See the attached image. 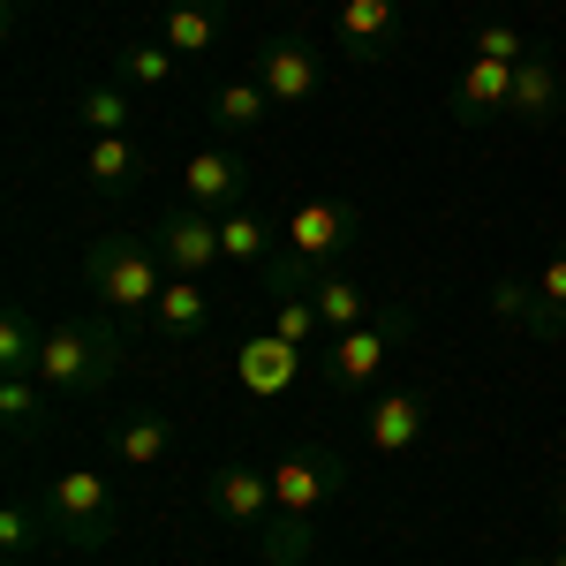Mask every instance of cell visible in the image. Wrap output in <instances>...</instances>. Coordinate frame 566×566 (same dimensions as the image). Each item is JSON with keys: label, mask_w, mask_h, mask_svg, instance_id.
Segmentation results:
<instances>
[{"label": "cell", "mask_w": 566, "mask_h": 566, "mask_svg": "<svg viewBox=\"0 0 566 566\" xmlns=\"http://www.w3.org/2000/svg\"><path fill=\"white\" fill-rule=\"evenodd\" d=\"M355 234H363V212H355L348 197H303L287 212V227H280V258L264 264V287L287 295V287H310V280L340 272Z\"/></svg>", "instance_id": "cell-1"}, {"label": "cell", "mask_w": 566, "mask_h": 566, "mask_svg": "<svg viewBox=\"0 0 566 566\" xmlns=\"http://www.w3.org/2000/svg\"><path fill=\"white\" fill-rule=\"evenodd\" d=\"M167 258H159V242L151 234H129V227H114V234H98L84 250V287L91 303L106 310L114 325H144L151 317V303L167 295Z\"/></svg>", "instance_id": "cell-2"}, {"label": "cell", "mask_w": 566, "mask_h": 566, "mask_svg": "<svg viewBox=\"0 0 566 566\" xmlns=\"http://www.w3.org/2000/svg\"><path fill=\"white\" fill-rule=\"evenodd\" d=\"M122 378V325L114 317H84V325H53L39 355V386L53 400H98Z\"/></svg>", "instance_id": "cell-3"}, {"label": "cell", "mask_w": 566, "mask_h": 566, "mask_svg": "<svg viewBox=\"0 0 566 566\" xmlns=\"http://www.w3.org/2000/svg\"><path fill=\"white\" fill-rule=\"evenodd\" d=\"M39 506L53 522V544H69V552H106L122 536V499L98 469H53Z\"/></svg>", "instance_id": "cell-4"}, {"label": "cell", "mask_w": 566, "mask_h": 566, "mask_svg": "<svg viewBox=\"0 0 566 566\" xmlns=\"http://www.w3.org/2000/svg\"><path fill=\"white\" fill-rule=\"evenodd\" d=\"M416 333V310L392 303L378 310L370 325H355V333H340V340H325V355H317V378L333 392H348V400H370V386H378V370L392 363V348Z\"/></svg>", "instance_id": "cell-5"}, {"label": "cell", "mask_w": 566, "mask_h": 566, "mask_svg": "<svg viewBox=\"0 0 566 566\" xmlns=\"http://www.w3.org/2000/svg\"><path fill=\"white\" fill-rule=\"evenodd\" d=\"M340 453L333 446H287L280 461H272V499H280V514H295V522H317L333 499H340Z\"/></svg>", "instance_id": "cell-6"}, {"label": "cell", "mask_w": 566, "mask_h": 566, "mask_svg": "<svg viewBox=\"0 0 566 566\" xmlns=\"http://www.w3.org/2000/svg\"><path fill=\"white\" fill-rule=\"evenodd\" d=\"M250 76L264 84V98H272V106H310V98L325 91V53H317L303 31H287V39H264L258 45Z\"/></svg>", "instance_id": "cell-7"}, {"label": "cell", "mask_w": 566, "mask_h": 566, "mask_svg": "<svg viewBox=\"0 0 566 566\" xmlns=\"http://www.w3.org/2000/svg\"><path fill=\"white\" fill-rule=\"evenodd\" d=\"M151 242L175 280H212V264H227V242H219V212H197V205H175L167 219H151Z\"/></svg>", "instance_id": "cell-8"}, {"label": "cell", "mask_w": 566, "mask_h": 566, "mask_svg": "<svg viewBox=\"0 0 566 566\" xmlns=\"http://www.w3.org/2000/svg\"><path fill=\"white\" fill-rule=\"evenodd\" d=\"M400 39H408V8H400V0H340V8H333V45L348 53L355 69L392 61Z\"/></svg>", "instance_id": "cell-9"}, {"label": "cell", "mask_w": 566, "mask_h": 566, "mask_svg": "<svg viewBox=\"0 0 566 566\" xmlns=\"http://www.w3.org/2000/svg\"><path fill=\"white\" fill-rule=\"evenodd\" d=\"M355 423H363V446H370L378 461H400V453H408V446L423 438V423H431V400H423V392H416V386L370 392Z\"/></svg>", "instance_id": "cell-10"}, {"label": "cell", "mask_w": 566, "mask_h": 566, "mask_svg": "<svg viewBox=\"0 0 566 566\" xmlns=\"http://www.w3.org/2000/svg\"><path fill=\"white\" fill-rule=\"evenodd\" d=\"M205 506H212L227 528H264L272 514H280L272 469H258V461H227V469H212V476H205Z\"/></svg>", "instance_id": "cell-11"}, {"label": "cell", "mask_w": 566, "mask_h": 566, "mask_svg": "<svg viewBox=\"0 0 566 566\" xmlns=\"http://www.w3.org/2000/svg\"><path fill=\"white\" fill-rule=\"evenodd\" d=\"M506 98H514V69L469 53L453 91H446V114H453V129H491V122H506Z\"/></svg>", "instance_id": "cell-12"}, {"label": "cell", "mask_w": 566, "mask_h": 566, "mask_svg": "<svg viewBox=\"0 0 566 566\" xmlns=\"http://www.w3.org/2000/svg\"><path fill=\"white\" fill-rule=\"evenodd\" d=\"M242 197H250V167L234 159V151H189L181 159V205H197V212H242Z\"/></svg>", "instance_id": "cell-13"}, {"label": "cell", "mask_w": 566, "mask_h": 566, "mask_svg": "<svg viewBox=\"0 0 566 566\" xmlns=\"http://www.w3.org/2000/svg\"><path fill=\"white\" fill-rule=\"evenodd\" d=\"M295 378H303V348L280 340V333H258V340L234 348V386L250 392V400H280Z\"/></svg>", "instance_id": "cell-14"}, {"label": "cell", "mask_w": 566, "mask_h": 566, "mask_svg": "<svg viewBox=\"0 0 566 566\" xmlns=\"http://www.w3.org/2000/svg\"><path fill=\"white\" fill-rule=\"evenodd\" d=\"M144 333H151V340H167V348L205 340V333H212V287H205V280H167V295L151 303Z\"/></svg>", "instance_id": "cell-15"}, {"label": "cell", "mask_w": 566, "mask_h": 566, "mask_svg": "<svg viewBox=\"0 0 566 566\" xmlns=\"http://www.w3.org/2000/svg\"><path fill=\"white\" fill-rule=\"evenodd\" d=\"M566 106V84H559V61L536 45L522 69H514V98H506V122H522V129H552Z\"/></svg>", "instance_id": "cell-16"}, {"label": "cell", "mask_w": 566, "mask_h": 566, "mask_svg": "<svg viewBox=\"0 0 566 566\" xmlns=\"http://www.w3.org/2000/svg\"><path fill=\"white\" fill-rule=\"evenodd\" d=\"M144 167H151V151L136 136H91L84 144V189H98V197H129Z\"/></svg>", "instance_id": "cell-17"}, {"label": "cell", "mask_w": 566, "mask_h": 566, "mask_svg": "<svg viewBox=\"0 0 566 566\" xmlns=\"http://www.w3.org/2000/svg\"><path fill=\"white\" fill-rule=\"evenodd\" d=\"M159 39L175 45L181 61H205L219 39H227V8L219 0H167V31Z\"/></svg>", "instance_id": "cell-18"}, {"label": "cell", "mask_w": 566, "mask_h": 566, "mask_svg": "<svg viewBox=\"0 0 566 566\" xmlns=\"http://www.w3.org/2000/svg\"><path fill=\"white\" fill-rule=\"evenodd\" d=\"M205 114H212L219 136H258L264 122H272V98H264L258 76H227V84L212 91V106H205Z\"/></svg>", "instance_id": "cell-19"}, {"label": "cell", "mask_w": 566, "mask_h": 566, "mask_svg": "<svg viewBox=\"0 0 566 566\" xmlns=\"http://www.w3.org/2000/svg\"><path fill=\"white\" fill-rule=\"evenodd\" d=\"M310 303H317V317H325V340L370 325V295H363V280H348V264L325 272V280H310Z\"/></svg>", "instance_id": "cell-20"}, {"label": "cell", "mask_w": 566, "mask_h": 566, "mask_svg": "<svg viewBox=\"0 0 566 566\" xmlns=\"http://www.w3.org/2000/svg\"><path fill=\"white\" fill-rule=\"evenodd\" d=\"M0 431L15 446H31L39 431H53V392L39 378H0Z\"/></svg>", "instance_id": "cell-21"}, {"label": "cell", "mask_w": 566, "mask_h": 566, "mask_svg": "<svg viewBox=\"0 0 566 566\" xmlns=\"http://www.w3.org/2000/svg\"><path fill=\"white\" fill-rule=\"evenodd\" d=\"M69 114H76V129H84V136H136V98H129V84H84Z\"/></svg>", "instance_id": "cell-22"}, {"label": "cell", "mask_w": 566, "mask_h": 566, "mask_svg": "<svg viewBox=\"0 0 566 566\" xmlns=\"http://www.w3.org/2000/svg\"><path fill=\"white\" fill-rule=\"evenodd\" d=\"M175 69H181V53L167 39H122L114 45V76H122L129 91H167Z\"/></svg>", "instance_id": "cell-23"}, {"label": "cell", "mask_w": 566, "mask_h": 566, "mask_svg": "<svg viewBox=\"0 0 566 566\" xmlns=\"http://www.w3.org/2000/svg\"><path fill=\"white\" fill-rule=\"evenodd\" d=\"M167 453H175V423H167L159 408L122 416V431H114V461H122V469H159Z\"/></svg>", "instance_id": "cell-24"}, {"label": "cell", "mask_w": 566, "mask_h": 566, "mask_svg": "<svg viewBox=\"0 0 566 566\" xmlns=\"http://www.w3.org/2000/svg\"><path fill=\"white\" fill-rule=\"evenodd\" d=\"M219 242H227V264H242V272H264V264L280 258V227H272V219H258L250 205L219 219Z\"/></svg>", "instance_id": "cell-25"}, {"label": "cell", "mask_w": 566, "mask_h": 566, "mask_svg": "<svg viewBox=\"0 0 566 566\" xmlns=\"http://www.w3.org/2000/svg\"><path fill=\"white\" fill-rule=\"evenodd\" d=\"M39 544H53L45 506H39V499H8V506H0V566H31Z\"/></svg>", "instance_id": "cell-26"}, {"label": "cell", "mask_w": 566, "mask_h": 566, "mask_svg": "<svg viewBox=\"0 0 566 566\" xmlns=\"http://www.w3.org/2000/svg\"><path fill=\"white\" fill-rule=\"evenodd\" d=\"M39 355H45V325L23 303H8V317H0V378H39Z\"/></svg>", "instance_id": "cell-27"}, {"label": "cell", "mask_w": 566, "mask_h": 566, "mask_svg": "<svg viewBox=\"0 0 566 566\" xmlns=\"http://www.w3.org/2000/svg\"><path fill=\"white\" fill-rule=\"evenodd\" d=\"M258 552H264V566H310V559H317V522L272 514V522L258 528Z\"/></svg>", "instance_id": "cell-28"}, {"label": "cell", "mask_w": 566, "mask_h": 566, "mask_svg": "<svg viewBox=\"0 0 566 566\" xmlns=\"http://www.w3.org/2000/svg\"><path fill=\"white\" fill-rule=\"evenodd\" d=\"M272 333L295 340V348H325V317H317V303H310V287L272 295Z\"/></svg>", "instance_id": "cell-29"}, {"label": "cell", "mask_w": 566, "mask_h": 566, "mask_svg": "<svg viewBox=\"0 0 566 566\" xmlns=\"http://www.w3.org/2000/svg\"><path fill=\"white\" fill-rule=\"evenodd\" d=\"M536 295H544V317H536V333H528V340H566V250H552V258H544Z\"/></svg>", "instance_id": "cell-30"}, {"label": "cell", "mask_w": 566, "mask_h": 566, "mask_svg": "<svg viewBox=\"0 0 566 566\" xmlns=\"http://www.w3.org/2000/svg\"><path fill=\"white\" fill-rule=\"evenodd\" d=\"M469 53H483V61H506V69H522V61L536 53V45H528V31H522V23L491 15V23H476V31H469Z\"/></svg>", "instance_id": "cell-31"}, {"label": "cell", "mask_w": 566, "mask_h": 566, "mask_svg": "<svg viewBox=\"0 0 566 566\" xmlns=\"http://www.w3.org/2000/svg\"><path fill=\"white\" fill-rule=\"evenodd\" d=\"M491 310L506 317V325H522V333H536V317H544V295H536V280H491Z\"/></svg>", "instance_id": "cell-32"}, {"label": "cell", "mask_w": 566, "mask_h": 566, "mask_svg": "<svg viewBox=\"0 0 566 566\" xmlns=\"http://www.w3.org/2000/svg\"><path fill=\"white\" fill-rule=\"evenodd\" d=\"M514 566H566V544H559V552H544V559H514Z\"/></svg>", "instance_id": "cell-33"}, {"label": "cell", "mask_w": 566, "mask_h": 566, "mask_svg": "<svg viewBox=\"0 0 566 566\" xmlns=\"http://www.w3.org/2000/svg\"><path fill=\"white\" fill-rule=\"evenodd\" d=\"M552 514H559V522H566V476H559V491H552Z\"/></svg>", "instance_id": "cell-34"}, {"label": "cell", "mask_w": 566, "mask_h": 566, "mask_svg": "<svg viewBox=\"0 0 566 566\" xmlns=\"http://www.w3.org/2000/svg\"><path fill=\"white\" fill-rule=\"evenodd\" d=\"M310 566H317V559H310Z\"/></svg>", "instance_id": "cell-35"}]
</instances>
